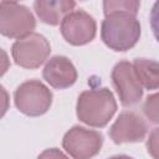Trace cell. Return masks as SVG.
I'll return each mask as SVG.
<instances>
[{
	"label": "cell",
	"instance_id": "obj_4",
	"mask_svg": "<svg viewBox=\"0 0 159 159\" xmlns=\"http://www.w3.org/2000/svg\"><path fill=\"white\" fill-rule=\"evenodd\" d=\"M14 101L21 113L37 117L48 111L52 103V93L42 82L30 80L16 88Z\"/></svg>",
	"mask_w": 159,
	"mask_h": 159
},
{
	"label": "cell",
	"instance_id": "obj_15",
	"mask_svg": "<svg viewBox=\"0 0 159 159\" xmlns=\"http://www.w3.org/2000/svg\"><path fill=\"white\" fill-rule=\"evenodd\" d=\"M147 149L154 159H159V128L153 129L149 134L147 140Z\"/></svg>",
	"mask_w": 159,
	"mask_h": 159
},
{
	"label": "cell",
	"instance_id": "obj_17",
	"mask_svg": "<svg viewBox=\"0 0 159 159\" xmlns=\"http://www.w3.org/2000/svg\"><path fill=\"white\" fill-rule=\"evenodd\" d=\"M37 159H68L60 149L56 148H51V149H46L43 150Z\"/></svg>",
	"mask_w": 159,
	"mask_h": 159
},
{
	"label": "cell",
	"instance_id": "obj_6",
	"mask_svg": "<svg viewBox=\"0 0 159 159\" xmlns=\"http://www.w3.org/2000/svg\"><path fill=\"white\" fill-rule=\"evenodd\" d=\"M102 144L103 137L99 132L80 125L72 127L62 140L63 148L75 159H91L99 153Z\"/></svg>",
	"mask_w": 159,
	"mask_h": 159
},
{
	"label": "cell",
	"instance_id": "obj_2",
	"mask_svg": "<svg viewBox=\"0 0 159 159\" xmlns=\"http://www.w3.org/2000/svg\"><path fill=\"white\" fill-rule=\"evenodd\" d=\"M101 37L109 48L127 51L138 42L140 24L135 19V15L127 12L111 14L102 21Z\"/></svg>",
	"mask_w": 159,
	"mask_h": 159
},
{
	"label": "cell",
	"instance_id": "obj_9",
	"mask_svg": "<svg viewBox=\"0 0 159 159\" xmlns=\"http://www.w3.org/2000/svg\"><path fill=\"white\" fill-rule=\"evenodd\" d=\"M147 134V124L134 112H122L109 129V135L116 144L142 142Z\"/></svg>",
	"mask_w": 159,
	"mask_h": 159
},
{
	"label": "cell",
	"instance_id": "obj_14",
	"mask_svg": "<svg viewBox=\"0 0 159 159\" xmlns=\"http://www.w3.org/2000/svg\"><path fill=\"white\" fill-rule=\"evenodd\" d=\"M143 113L152 123H159V92L147 97L143 103Z\"/></svg>",
	"mask_w": 159,
	"mask_h": 159
},
{
	"label": "cell",
	"instance_id": "obj_10",
	"mask_svg": "<svg viewBox=\"0 0 159 159\" xmlns=\"http://www.w3.org/2000/svg\"><path fill=\"white\" fill-rule=\"evenodd\" d=\"M42 75L46 82L57 89L67 88L77 80V71L73 63L65 56L51 57L46 62Z\"/></svg>",
	"mask_w": 159,
	"mask_h": 159
},
{
	"label": "cell",
	"instance_id": "obj_7",
	"mask_svg": "<svg viewBox=\"0 0 159 159\" xmlns=\"http://www.w3.org/2000/svg\"><path fill=\"white\" fill-rule=\"evenodd\" d=\"M112 82L123 106L130 107L142 99L143 87L137 77L133 65L128 61H120L113 67Z\"/></svg>",
	"mask_w": 159,
	"mask_h": 159
},
{
	"label": "cell",
	"instance_id": "obj_1",
	"mask_svg": "<svg viewBox=\"0 0 159 159\" xmlns=\"http://www.w3.org/2000/svg\"><path fill=\"white\" fill-rule=\"evenodd\" d=\"M77 117L92 127H104L117 111L113 93L108 88L83 91L77 99Z\"/></svg>",
	"mask_w": 159,
	"mask_h": 159
},
{
	"label": "cell",
	"instance_id": "obj_5",
	"mask_svg": "<svg viewBox=\"0 0 159 159\" xmlns=\"http://www.w3.org/2000/svg\"><path fill=\"white\" fill-rule=\"evenodd\" d=\"M50 51V43L46 37L36 32L16 40L11 47L15 63L30 70L40 67L47 60Z\"/></svg>",
	"mask_w": 159,
	"mask_h": 159
},
{
	"label": "cell",
	"instance_id": "obj_16",
	"mask_svg": "<svg viewBox=\"0 0 159 159\" xmlns=\"http://www.w3.org/2000/svg\"><path fill=\"white\" fill-rule=\"evenodd\" d=\"M150 27L159 42V1H157L150 10Z\"/></svg>",
	"mask_w": 159,
	"mask_h": 159
},
{
	"label": "cell",
	"instance_id": "obj_18",
	"mask_svg": "<svg viewBox=\"0 0 159 159\" xmlns=\"http://www.w3.org/2000/svg\"><path fill=\"white\" fill-rule=\"evenodd\" d=\"M109 159H133L128 155H114V157H111Z\"/></svg>",
	"mask_w": 159,
	"mask_h": 159
},
{
	"label": "cell",
	"instance_id": "obj_12",
	"mask_svg": "<svg viewBox=\"0 0 159 159\" xmlns=\"http://www.w3.org/2000/svg\"><path fill=\"white\" fill-rule=\"evenodd\" d=\"M133 67L142 87L147 89L159 88V62L148 58H135Z\"/></svg>",
	"mask_w": 159,
	"mask_h": 159
},
{
	"label": "cell",
	"instance_id": "obj_3",
	"mask_svg": "<svg viewBox=\"0 0 159 159\" xmlns=\"http://www.w3.org/2000/svg\"><path fill=\"white\" fill-rule=\"evenodd\" d=\"M36 21L31 11L14 1L0 2V32L10 39H22L32 34Z\"/></svg>",
	"mask_w": 159,
	"mask_h": 159
},
{
	"label": "cell",
	"instance_id": "obj_13",
	"mask_svg": "<svg viewBox=\"0 0 159 159\" xmlns=\"http://www.w3.org/2000/svg\"><path fill=\"white\" fill-rule=\"evenodd\" d=\"M140 6L139 1H128V0H119V1H104L103 2V11L104 15L108 16L116 12H127L132 15H137L138 9Z\"/></svg>",
	"mask_w": 159,
	"mask_h": 159
},
{
	"label": "cell",
	"instance_id": "obj_11",
	"mask_svg": "<svg viewBox=\"0 0 159 159\" xmlns=\"http://www.w3.org/2000/svg\"><path fill=\"white\" fill-rule=\"evenodd\" d=\"M75 6L76 2L71 0H37L34 2L36 15L48 25L62 22L65 16L68 15Z\"/></svg>",
	"mask_w": 159,
	"mask_h": 159
},
{
	"label": "cell",
	"instance_id": "obj_8",
	"mask_svg": "<svg viewBox=\"0 0 159 159\" xmlns=\"http://www.w3.org/2000/svg\"><path fill=\"white\" fill-rule=\"evenodd\" d=\"M96 21L83 10L71 11L61 22V34L63 39L75 46L91 42L96 36Z\"/></svg>",
	"mask_w": 159,
	"mask_h": 159
}]
</instances>
